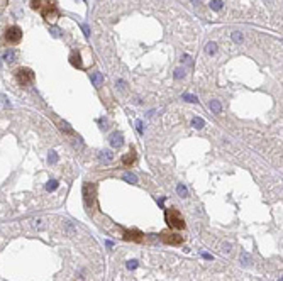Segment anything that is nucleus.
Here are the masks:
<instances>
[{
  "label": "nucleus",
  "instance_id": "nucleus-1",
  "mask_svg": "<svg viewBox=\"0 0 283 281\" xmlns=\"http://www.w3.org/2000/svg\"><path fill=\"white\" fill-rule=\"evenodd\" d=\"M83 202H85L88 212H93L97 207V185H93V183L83 185Z\"/></svg>",
  "mask_w": 283,
  "mask_h": 281
},
{
  "label": "nucleus",
  "instance_id": "nucleus-2",
  "mask_svg": "<svg viewBox=\"0 0 283 281\" xmlns=\"http://www.w3.org/2000/svg\"><path fill=\"white\" fill-rule=\"evenodd\" d=\"M164 219H166V224H168L171 229H178V230L185 229V219L182 217L180 210L175 208V207H171V208H168V210L164 212Z\"/></svg>",
  "mask_w": 283,
  "mask_h": 281
},
{
  "label": "nucleus",
  "instance_id": "nucleus-3",
  "mask_svg": "<svg viewBox=\"0 0 283 281\" xmlns=\"http://www.w3.org/2000/svg\"><path fill=\"white\" fill-rule=\"evenodd\" d=\"M39 10L42 12V17L47 22H54L56 19H60V12H58V9L54 7L53 2H44L42 0V5H41Z\"/></svg>",
  "mask_w": 283,
  "mask_h": 281
},
{
  "label": "nucleus",
  "instance_id": "nucleus-4",
  "mask_svg": "<svg viewBox=\"0 0 283 281\" xmlns=\"http://www.w3.org/2000/svg\"><path fill=\"white\" fill-rule=\"evenodd\" d=\"M20 39H22V31H20V27H17V26H10V27L7 29L5 41L9 42V44H19Z\"/></svg>",
  "mask_w": 283,
  "mask_h": 281
},
{
  "label": "nucleus",
  "instance_id": "nucleus-5",
  "mask_svg": "<svg viewBox=\"0 0 283 281\" xmlns=\"http://www.w3.org/2000/svg\"><path fill=\"white\" fill-rule=\"evenodd\" d=\"M15 78L20 85H29V83L34 82V73L27 68H19L15 69Z\"/></svg>",
  "mask_w": 283,
  "mask_h": 281
},
{
  "label": "nucleus",
  "instance_id": "nucleus-6",
  "mask_svg": "<svg viewBox=\"0 0 283 281\" xmlns=\"http://www.w3.org/2000/svg\"><path fill=\"white\" fill-rule=\"evenodd\" d=\"M161 240L168 246H180L183 244V237L180 234H175V232H161Z\"/></svg>",
  "mask_w": 283,
  "mask_h": 281
},
{
  "label": "nucleus",
  "instance_id": "nucleus-7",
  "mask_svg": "<svg viewBox=\"0 0 283 281\" xmlns=\"http://www.w3.org/2000/svg\"><path fill=\"white\" fill-rule=\"evenodd\" d=\"M144 234L139 232V230H126L124 232V239L126 240H134V242H141Z\"/></svg>",
  "mask_w": 283,
  "mask_h": 281
},
{
  "label": "nucleus",
  "instance_id": "nucleus-8",
  "mask_svg": "<svg viewBox=\"0 0 283 281\" xmlns=\"http://www.w3.org/2000/svg\"><path fill=\"white\" fill-rule=\"evenodd\" d=\"M136 151L134 149H131V151L127 152V154H124V158H122V164L124 166H132L136 163Z\"/></svg>",
  "mask_w": 283,
  "mask_h": 281
},
{
  "label": "nucleus",
  "instance_id": "nucleus-9",
  "mask_svg": "<svg viewBox=\"0 0 283 281\" xmlns=\"http://www.w3.org/2000/svg\"><path fill=\"white\" fill-rule=\"evenodd\" d=\"M70 63L76 66V68H83V63H81V58H80V53L78 51H73L71 54H70Z\"/></svg>",
  "mask_w": 283,
  "mask_h": 281
},
{
  "label": "nucleus",
  "instance_id": "nucleus-10",
  "mask_svg": "<svg viewBox=\"0 0 283 281\" xmlns=\"http://www.w3.org/2000/svg\"><path fill=\"white\" fill-rule=\"evenodd\" d=\"M122 142H124V137H122V134H112L110 136V146L112 147H121L122 146Z\"/></svg>",
  "mask_w": 283,
  "mask_h": 281
},
{
  "label": "nucleus",
  "instance_id": "nucleus-11",
  "mask_svg": "<svg viewBox=\"0 0 283 281\" xmlns=\"http://www.w3.org/2000/svg\"><path fill=\"white\" fill-rule=\"evenodd\" d=\"M90 80H92V83H93L97 88L103 85V75H102V73H92V75H90Z\"/></svg>",
  "mask_w": 283,
  "mask_h": 281
},
{
  "label": "nucleus",
  "instance_id": "nucleus-12",
  "mask_svg": "<svg viewBox=\"0 0 283 281\" xmlns=\"http://www.w3.org/2000/svg\"><path fill=\"white\" fill-rule=\"evenodd\" d=\"M210 110H212L214 114H221L222 107H221V103L217 102V100H212V102H210Z\"/></svg>",
  "mask_w": 283,
  "mask_h": 281
},
{
  "label": "nucleus",
  "instance_id": "nucleus-13",
  "mask_svg": "<svg viewBox=\"0 0 283 281\" xmlns=\"http://www.w3.org/2000/svg\"><path fill=\"white\" fill-rule=\"evenodd\" d=\"M192 125H193L195 129H202L203 125H205V122H203V119H200V117H195V119L192 120Z\"/></svg>",
  "mask_w": 283,
  "mask_h": 281
},
{
  "label": "nucleus",
  "instance_id": "nucleus-14",
  "mask_svg": "<svg viewBox=\"0 0 283 281\" xmlns=\"http://www.w3.org/2000/svg\"><path fill=\"white\" fill-rule=\"evenodd\" d=\"M205 51H207V54H214V53L217 51V44H215V42H207Z\"/></svg>",
  "mask_w": 283,
  "mask_h": 281
},
{
  "label": "nucleus",
  "instance_id": "nucleus-15",
  "mask_svg": "<svg viewBox=\"0 0 283 281\" xmlns=\"http://www.w3.org/2000/svg\"><path fill=\"white\" fill-rule=\"evenodd\" d=\"M222 5H224L222 0H212V2H210V7H212V10H221V9H222Z\"/></svg>",
  "mask_w": 283,
  "mask_h": 281
},
{
  "label": "nucleus",
  "instance_id": "nucleus-16",
  "mask_svg": "<svg viewBox=\"0 0 283 281\" xmlns=\"http://www.w3.org/2000/svg\"><path fill=\"white\" fill-rule=\"evenodd\" d=\"M124 179L129 181V183H137V176L132 174V173H126V174H124Z\"/></svg>",
  "mask_w": 283,
  "mask_h": 281
},
{
  "label": "nucleus",
  "instance_id": "nucleus-17",
  "mask_svg": "<svg viewBox=\"0 0 283 281\" xmlns=\"http://www.w3.org/2000/svg\"><path fill=\"white\" fill-rule=\"evenodd\" d=\"M251 261H253V257H251L249 254H246V252H243V254H241V262H243L244 266H248V264H249Z\"/></svg>",
  "mask_w": 283,
  "mask_h": 281
},
{
  "label": "nucleus",
  "instance_id": "nucleus-18",
  "mask_svg": "<svg viewBox=\"0 0 283 281\" xmlns=\"http://www.w3.org/2000/svg\"><path fill=\"white\" fill-rule=\"evenodd\" d=\"M176 192H178V195H180V197H183V198L188 195V192H187L185 185H178V186H176Z\"/></svg>",
  "mask_w": 283,
  "mask_h": 281
},
{
  "label": "nucleus",
  "instance_id": "nucleus-19",
  "mask_svg": "<svg viewBox=\"0 0 283 281\" xmlns=\"http://www.w3.org/2000/svg\"><path fill=\"white\" fill-rule=\"evenodd\" d=\"M58 188V181H49V183H46V190L47 192H54Z\"/></svg>",
  "mask_w": 283,
  "mask_h": 281
},
{
  "label": "nucleus",
  "instance_id": "nucleus-20",
  "mask_svg": "<svg viewBox=\"0 0 283 281\" xmlns=\"http://www.w3.org/2000/svg\"><path fill=\"white\" fill-rule=\"evenodd\" d=\"M102 158L105 159V161H112V159H114V154H112V151H103L102 152Z\"/></svg>",
  "mask_w": 283,
  "mask_h": 281
},
{
  "label": "nucleus",
  "instance_id": "nucleus-21",
  "mask_svg": "<svg viewBox=\"0 0 283 281\" xmlns=\"http://www.w3.org/2000/svg\"><path fill=\"white\" fill-rule=\"evenodd\" d=\"M183 98H185V100H187V102H192V103L198 102V98H197L195 95H190V93H185V95H183Z\"/></svg>",
  "mask_w": 283,
  "mask_h": 281
},
{
  "label": "nucleus",
  "instance_id": "nucleus-22",
  "mask_svg": "<svg viewBox=\"0 0 283 281\" xmlns=\"http://www.w3.org/2000/svg\"><path fill=\"white\" fill-rule=\"evenodd\" d=\"M60 125H61V127H60L61 130H65V132H68V134H73V129H71V127H70L66 122H61Z\"/></svg>",
  "mask_w": 283,
  "mask_h": 281
},
{
  "label": "nucleus",
  "instance_id": "nucleus-23",
  "mask_svg": "<svg viewBox=\"0 0 283 281\" xmlns=\"http://www.w3.org/2000/svg\"><path fill=\"white\" fill-rule=\"evenodd\" d=\"M36 229H44L46 227V224H44V220H41V219H37V220H34V224H32Z\"/></svg>",
  "mask_w": 283,
  "mask_h": 281
},
{
  "label": "nucleus",
  "instance_id": "nucleus-24",
  "mask_svg": "<svg viewBox=\"0 0 283 281\" xmlns=\"http://www.w3.org/2000/svg\"><path fill=\"white\" fill-rule=\"evenodd\" d=\"M232 39H234L236 42H241L243 41V34H241L239 31H236V32H232Z\"/></svg>",
  "mask_w": 283,
  "mask_h": 281
},
{
  "label": "nucleus",
  "instance_id": "nucleus-25",
  "mask_svg": "<svg viewBox=\"0 0 283 281\" xmlns=\"http://www.w3.org/2000/svg\"><path fill=\"white\" fill-rule=\"evenodd\" d=\"M14 56H15V54H14L12 51H9V53H5V56H4V58H5V61H12Z\"/></svg>",
  "mask_w": 283,
  "mask_h": 281
},
{
  "label": "nucleus",
  "instance_id": "nucleus-26",
  "mask_svg": "<svg viewBox=\"0 0 283 281\" xmlns=\"http://www.w3.org/2000/svg\"><path fill=\"white\" fill-rule=\"evenodd\" d=\"M183 75H185V73H183V69H176V71H175V78H176V80L183 78Z\"/></svg>",
  "mask_w": 283,
  "mask_h": 281
},
{
  "label": "nucleus",
  "instance_id": "nucleus-27",
  "mask_svg": "<svg viewBox=\"0 0 283 281\" xmlns=\"http://www.w3.org/2000/svg\"><path fill=\"white\" fill-rule=\"evenodd\" d=\"M127 267H129V269H136V267H137V261H129Z\"/></svg>",
  "mask_w": 283,
  "mask_h": 281
},
{
  "label": "nucleus",
  "instance_id": "nucleus-28",
  "mask_svg": "<svg viewBox=\"0 0 283 281\" xmlns=\"http://www.w3.org/2000/svg\"><path fill=\"white\" fill-rule=\"evenodd\" d=\"M58 161V156H56V152H51L49 154V163H56Z\"/></svg>",
  "mask_w": 283,
  "mask_h": 281
},
{
  "label": "nucleus",
  "instance_id": "nucleus-29",
  "mask_svg": "<svg viewBox=\"0 0 283 281\" xmlns=\"http://www.w3.org/2000/svg\"><path fill=\"white\" fill-rule=\"evenodd\" d=\"M136 127H137V132H142V122H141V120H137V122H136Z\"/></svg>",
  "mask_w": 283,
  "mask_h": 281
},
{
  "label": "nucleus",
  "instance_id": "nucleus-30",
  "mask_svg": "<svg viewBox=\"0 0 283 281\" xmlns=\"http://www.w3.org/2000/svg\"><path fill=\"white\" fill-rule=\"evenodd\" d=\"M231 251V244H224L222 246V252H229Z\"/></svg>",
  "mask_w": 283,
  "mask_h": 281
},
{
  "label": "nucleus",
  "instance_id": "nucleus-31",
  "mask_svg": "<svg viewBox=\"0 0 283 281\" xmlns=\"http://www.w3.org/2000/svg\"><path fill=\"white\" fill-rule=\"evenodd\" d=\"M81 27H83V31H85V34H90V29H88V26H87V24H83Z\"/></svg>",
  "mask_w": 283,
  "mask_h": 281
},
{
  "label": "nucleus",
  "instance_id": "nucleus-32",
  "mask_svg": "<svg viewBox=\"0 0 283 281\" xmlns=\"http://www.w3.org/2000/svg\"><path fill=\"white\" fill-rule=\"evenodd\" d=\"M51 32H53V36H60V31H58L56 27H53V29H51Z\"/></svg>",
  "mask_w": 283,
  "mask_h": 281
},
{
  "label": "nucleus",
  "instance_id": "nucleus-33",
  "mask_svg": "<svg viewBox=\"0 0 283 281\" xmlns=\"http://www.w3.org/2000/svg\"><path fill=\"white\" fill-rule=\"evenodd\" d=\"M203 257H205V259H209V261H212V256H210V254H207V252H203L202 254Z\"/></svg>",
  "mask_w": 283,
  "mask_h": 281
}]
</instances>
